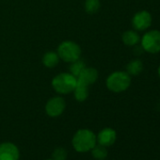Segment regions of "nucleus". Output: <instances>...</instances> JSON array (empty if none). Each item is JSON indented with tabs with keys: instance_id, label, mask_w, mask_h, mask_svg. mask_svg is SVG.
<instances>
[{
	"instance_id": "obj_8",
	"label": "nucleus",
	"mask_w": 160,
	"mask_h": 160,
	"mask_svg": "<svg viewBox=\"0 0 160 160\" xmlns=\"http://www.w3.org/2000/svg\"><path fill=\"white\" fill-rule=\"evenodd\" d=\"M20 151L12 142L0 143V160H19Z\"/></svg>"
},
{
	"instance_id": "obj_13",
	"label": "nucleus",
	"mask_w": 160,
	"mask_h": 160,
	"mask_svg": "<svg viewBox=\"0 0 160 160\" xmlns=\"http://www.w3.org/2000/svg\"><path fill=\"white\" fill-rule=\"evenodd\" d=\"M72 92H73V95H74V98L76 101L84 102L85 100H87V98L89 96V87L76 83V86Z\"/></svg>"
},
{
	"instance_id": "obj_6",
	"label": "nucleus",
	"mask_w": 160,
	"mask_h": 160,
	"mask_svg": "<svg viewBox=\"0 0 160 160\" xmlns=\"http://www.w3.org/2000/svg\"><path fill=\"white\" fill-rule=\"evenodd\" d=\"M152 15L147 11L138 12L132 18V27L136 31H145L152 25Z\"/></svg>"
},
{
	"instance_id": "obj_12",
	"label": "nucleus",
	"mask_w": 160,
	"mask_h": 160,
	"mask_svg": "<svg viewBox=\"0 0 160 160\" xmlns=\"http://www.w3.org/2000/svg\"><path fill=\"white\" fill-rule=\"evenodd\" d=\"M143 63L140 59L136 58L131 60L126 65V72L130 76H137L143 71Z\"/></svg>"
},
{
	"instance_id": "obj_18",
	"label": "nucleus",
	"mask_w": 160,
	"mask_h": 160,
	"mask_svg": "<svg viewBox=\"0 0 160 160\" xmlns=\"http://www.w3.org/2000/svg\"><path fill=\"white\" fill-rule=\"evenodd\" d=\"M68 156L67 151L63 147H58L52 153V159L54 160H66Z\"/></svg>"
},
{
	"instance_id": "obj_7",
	"label": "nucleus",
	"mask_w": 160,
	"mask_h": 160,
	"mask_svg": "<svg viewBox=\"0 0 160 160\" xmlns=\"http://www.w3.org/2000/svg\"><path fill=\"white\" fill-rule=\"evenodd\" d=\"M66 104L61 97H53L45 105V112L49 117L56 118L60 116L65 110Z\"/></svg>"
},
{
	"instance_id": "obj_16",
	"label": "nucleus",
	"mask_w": 160,
	"mask_h": 160,
	"mask_svg": "<svg viewBox=\"0 0 160 160\" xmlns=\"http://www.w3.org/2000/svg\"><path fill=\"white\" fill-rule=\"evenodd\" d=\"M100 7H101L100 0H86L85 2V10L90 14L97 12Z\"/></svg>"
},
{
	"instance_id": "obj_19",
	"label": "nucleus",
	"mask_w": 160,
	"mask_h": 160,
	"mask_svg": "<svg viewBox=\"0 0 160 160\" xmlns=\"http://www.w3.org/2000/svg\"><path fill=\"white\" fill-rule=\"evenodd\" d=\"M158 76H159V78H160V65H159V67H158Z\"/></svg>"
},
{
	"instance_id": "obj_2",
	"label": "nucleus",
	"mask_w": 160,
	"mask_h": 160,
	"mask_svg": "<svg viewBox=\"0 0 160 160\" xmlns=\"http://www.w3.org/2000/svg\"><path fill=\"white\" fill-rule=\"evenodd\" d=\"M108 89L115 93L125 92L131 85V76L122 71H118L110 73L107 78Z\"/></svg>"
},
{
	"instance_id": "obj_9",
	"label": "nucleus",
	"mask_w": 160,
	"mask_h": 160,
	"mask_svg": "<svg viewBox=\"0 0 160 160\" xmlns=\"http://www.w3.org/2000/svg\"><path fill=\"white\" fill-rule=\"evenodd\" d=\"M98 78V72L95 68L85 67L83 71L76 77V83L81 84L86 87L92 85Z\"/></svg>"
},
{
	"instance_id": "obj_5",
	"label": "nucleus",
	"mask_w": 160,
	"mask_h": 160,
	"mask_svg": "<svg viewBox=\"0 0 160 160\" xmlns=\"http://www.w3.org/2000/svg\"><path fill=\"white\" fill-rule=\"evenodd\" d=\"M140 46L149 54L160 52V31L157 29L149 30L140 38Z\"/></svg>"
},
{
	"instance_id": "obj_14",
	"label": "nucleus",
	"mask_w": 160,
	"mask_h": 160,
	"mask_svg": "<svg viewBox=\"0 0 160 160\" xmlns=\"http://www.w3.org/2000/svg\"><path fill=\"white\" fill-rule=\"evenodd\" d=\"M58 60H59V57L55 52H48V53L44 54V56L42 58V63L47 68L55 67L58 63Z\"/></svg>"
},
{
	"instance_id": "obj_3",
	"label": "nucleus",
	"mask_w": 160,
	"mask_h": 160,
	"mask_svg": "<svg viewBox=\"0 0 160 160\" xmlns=\"http://www.w3.org/2000/svg\"><path fill=\"white\" fill-rule=\"evenodd\" d=\"M76 86V77L72 73L62 72L58 74L52 80V87L60 94H67L72 92Z\"/></svg>"
},
{
	"instance_id": "obj_10",
	"label": "nucleus",
	"mask_w": 160,
	"mask_h": 160,
	"mask_svg": "<svg viewBox=\"0 0 160 160\" xmlns=\"http://www.w3.org/2000/svg\"><path fill=\"white\" fill-rule=\"evenodd\" d=\"M117 138V133L113 128L106 127L102 129L99 134L96 136V140L98 144L103 145L105 147H109L113 145Z\"/></svg>"
},
{
	"instance_id": "obj_17",
	"label": "nucleus",
	"mask_w": 160,
	"mask_h": 160,
	"mask_svg": "<svg viewBox=\"0 0 160 160\" xmlns=\"http://www.w3.org/2000/svg\"><path fill=\"white\" fill-rule=\"evenodd\" d=\"M85 67H86V65H85V63H84L82 60L77 59V60L72 62V66H71V68H70V71H71L70 73H72L73 76L77 77V76L79 75V73L83 71V69H84Z\"/></svg>"
},
{
	"instance_id": "obj_11",
	"label": "nucleus",
	"mask_w": 160,
	"mask_h": 160,
	"mask_svg": "<svg viewBox=\"0 0 160 160\" xmlns=\"http://www.w3.org/2000/svg\"><path fill=\"white\" fill-rule=\"evenodd\" d=\"M122 40L126 46H136L140 42V36L135 29L126 30L122 33Z\"/></svg>"
},
{
	"instance_id": "obj_1",
	"label": "nucleus",
	"mask_w": 160,
	"mask_h": 160,
	"mask_svg": "<svg viewBox=\"0 0 160 160\" xmlns=\"http://www.w3.org/2000/svg\"><path fill=\"white\" fill-rule=\"evenodd\" d=\"M96 144V135L90 129L77 130L72 138V148L78 152H91Z\"/></svg>"
},
{
	"instance_id": "obj_15",
	"label": "nucleus",
	"mask_w": 160,
	"mask_h": 160,
	"mask_svg": "<svg viewBox=\"0 0 160 160\" xmlns=\"http://www.w3.org/2000/svg\"><path fill=\"white\" fill-rule=\"evenodd\" d=\"M92 156L97 159V160H104L107 158L108 156V150L107 147L100 145V144H96L92 149Z\"/></svg>"
},
{
	"instance_id": "obj_4",
	"label": "nucleus",
	"mask_w": 160,
	"mask_h": 160,
	"mask_svg": "<svg viewBox=\"0 0 160 160\" xmlns=\"http://www.w3.org/2000/svg\"><path fill=\"white\" fill-rule=\"evenodd\" d=\"M58 57L65 62H73L80 58L81 56V48L73 42H63L59 44L58 48Z\"/></svg>"
},
{
	"instance_id": "obj_20",
	"label": "nucleus",
	"mask_w": 160,
	"mask_h": 160,
	"mask_svg": "<svg viewBox=\"0 0 160 160\" xmlns=\"http://www.w3.org/2000/svg\"><path fill=\"white\" fill-rule=\"evenodd\" d=\"M46 160H54V159H52V158H51V159H46Z\"/></svg>"
}]
</instances>
